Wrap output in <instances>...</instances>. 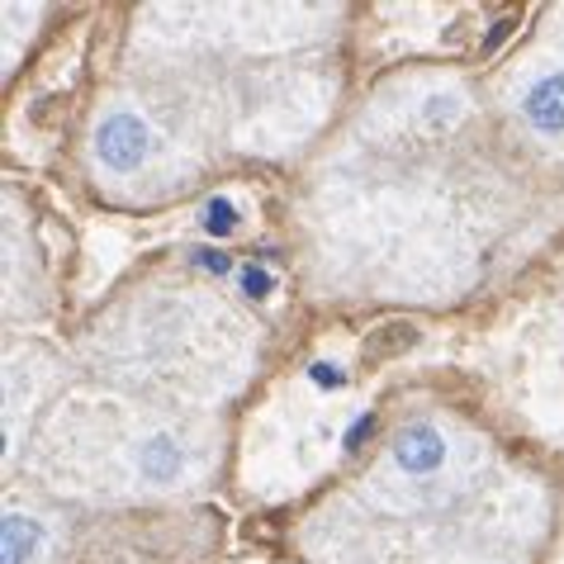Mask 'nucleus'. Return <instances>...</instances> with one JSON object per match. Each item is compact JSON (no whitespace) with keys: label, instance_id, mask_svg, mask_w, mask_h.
<instances>
[{"label":"nucleus","instance_id":"obj_1","mask_svg":"<svg viewBox=\"0 0 564 564\" xmlns=\"http://www.w3.org/2000/svg\"><path fill=\"white\" fill-rule=\"evenodd\" d=\"M152 152V133H148V123L138 119V115H109L100 123V133H96V156L109 166V171H133V166H143V156Z\"/></svg>","mask_w":564,"mask_h":564},{"label":"nucleus","instance_id":"obj_5","mask_svg":"<svg viewBox=\"0 0 564 564\" xmlns=\"http://www.w3.org/2000/svg\"><path fill=\"white\" fill-rule=\"evenodd\" d=\"M39 545H43V527L34 522V517H24V512H10L6 527H0V564L34 560Z\"/></svg>","mask_w":564,"mask_h":564},{"label":"nucleus","instance_id":"obj_8","mask_svg":"<svg viewBox=\"0 0 564 564\" xmlns=\"http://www.w3.org/2000/svg\"><path fill=\"white\" fill-rule=\"evenodd\" d=\"M271 290H275V275L265 271V265H247V271H242V294H252V300H265Z\"/></svg>","mask_w":564,"mask_h":564},{"label":"nucleus","instance_id":"obj_2","mask_svg":"<svg viewBox=\"0 0 564 564\" xmlns=\"http://www.w3.org/2000/svg\"><path fill=\"white\" fill-rule=\"evenodd\" d=\"M394 460H399V469H409V475H432V469L446 460V436L436 432L432 422H413V427L399 432Z\"/></svg>","mask_w":564,"mask_h":564},{"label":"nucleus","instance_id":"obj_9","mask_svg":"<svg viewBox=\"0 0 564 564\" xmlns=\"http://www.w3.org/2000/svg\"><path fill=\"white\" fill-rule=\"evenodd\" d=\"M313 380H318L323 389H327V384H333V389H341V384H347V375H341L337 366H327V360H318V366H313Z\"/></svg>","mask_w":564,"mask_h":564},{"label":"nucleus","instance_id":"obj_10","mask_svg":"<svg viewBox=\"0 0 564 564\" xmlns=\"http://www.w3.org/2000/svg\"><path fill=\"white\" fill-rule=\"evenodd\" d=\"M195 257H199V265H205V271H218V275L228 271V257H224V252H195Z\"/></svg>","mask_w":564,"mask_h":564},{"label":"nucleus","instance_id":"obj_6","mask_svg":"<svg viewBox=\"0 0 564 564\" xmlns=\"http://www.w3.org/2000/svg\"><path fill=\"white\" fill-rule=\"evenodd\" d=\"M409 347H417V327H413V323H384L380 333H370V337H366V351H360V356H366L370 366H375V360L403 356Z\"/></svg>","mask_w":564,"mask_h":564},{"label":"nucleus","instance_id":"obj_3","mask_svg":"<svg viewBox=\"0 0 564 564\" xmlns=\"http://www.w3.org/2000/svg\"><path fill=\"white\" fill-rule=\"evenodd\" d=\"M522 115H527V123L536 133H551V138L564 133V72L541 76V82L527 90V96H522Z\"/></svg>","mask_w":564,"mask_h":564},{"label":"nucleus","instance_id":"obj_7","mask_svg":"<svg viewBox=\"0 0 564 564\" xmlns=\"http://www.w3.org/2000/svg\"><path fill=\"white\" fill-rule=\"evenodd\" d=\"M205 228L214 232V238H228V232L238 228V205H232V199H209L205 205Z\"/></svg>","mask_w":564,"mask_h":564},{"label":"nucleus","instance_id":"obj_4","mask_svg":"<svg viewBox=\"0 0 564 564\" xmlns=\"http://www.w3.org/2000/svg\"><path fill=\"white\" fill-rule=\"evenodd\" d=\"M181 469H185V451H181L176 436L156 432L138 446V475H143L148 484H176Z\"/></svg>","mask_w":564,"mask_h":564}]
</instances>
